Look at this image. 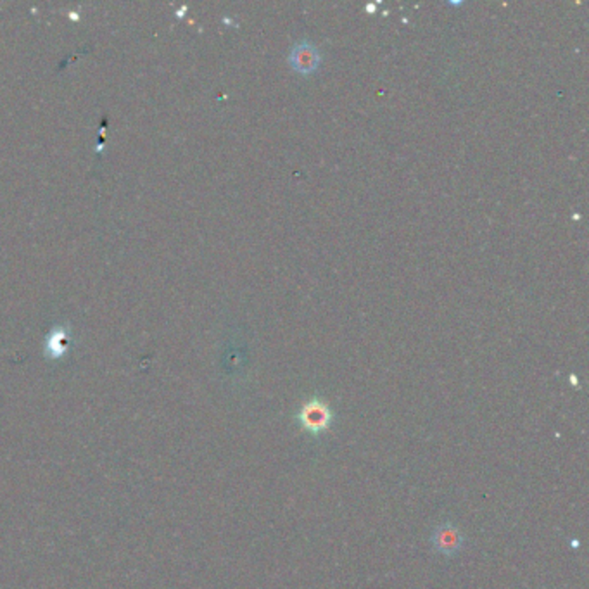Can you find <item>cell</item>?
I'll return each instance as SVG.
<instances>
[{"label":"cell","mask_w":589,"mask_h":589,"mask_svg":"<svg viewBox=\"0 0 589 589\" xmlns=\"http://www.w3.org/2000/svg\"><path fill=\"white\" fill-rule=\"evenodd\" d=\"M297 422L304 433L318 437L332 427L334 412L325 401L313 397L301 407V410L297 413Z\"/></svg>","instance_id":"6da1fadb"},{"label":"cell","mask_w":589,"mask_h":589,"mask_svg":"<svg viewBox=\"0 0 589 589\" xmlns=\"http://www.w3.org/2000/svg\"><path fill=\"white\" fill-rule=\"evenodd\" d=\"M289 62L297 73L312 75L320 66V52L313 43L299 42V43H295L294 49L289 56Z\"/></svg>","instance_id":"7a4b0ae2"},{"label":"cell","mask_w":589,"mask_h":589,"mask_svg":"<svg viewBox=\"0 0 589 589\" xmlns=\"http://www.w3.org/2000/svg\"><path fill=\"white\" fill-rule=\"evenodd\" d=\"M433 543L435 550L443 555H454L463 547V534L453 524H443L434 532Z\"/></svg>","instance_id":"3957f363"}]
</instances>
